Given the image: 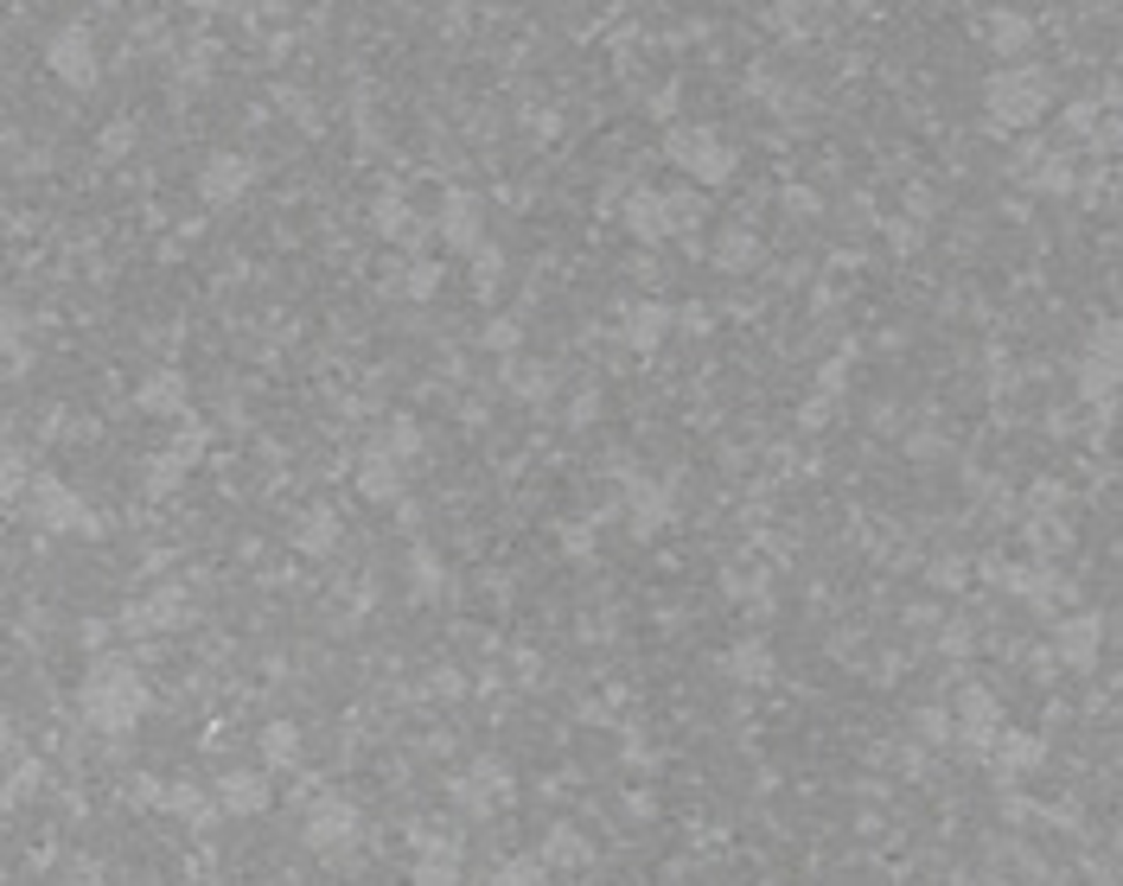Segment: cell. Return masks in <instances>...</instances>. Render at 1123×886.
Masks as SVG:
<instances>
[{"instance_id":"31","label":"cell","mask_w":1123,"mask_h":886,"mask_svg":"<svg viewBox=\"0 0 1123 886\" xmlns=\"http://www.w3.org/2000/svg\"><path fill=\"white\" fill-rule=\"evenodd\" d=\"M486 886H556V881H549V867H543L536 854H511V861H498V867H491Z\"/></svg>"},{"instance_id":"43","label":"cell","mask_w":1123,"mask_h":886,"mask_svg":"<svg viewBox=\"0 0 1123 886\" xmlns=\"http://www.w3.org/2000/svg\"><path fill=\"white\" fill-rule=\"evenodd\" d=\"M96 148H103V160H121V153L135 148V121H115V128H103V135H96Z\"/></svg>"},{"instance_id":"46","label":"cell","mask_w":1123,"mask_h":886,"mask_svg":"<svg viewBox=\"0 0 1123 886\" xmlns=\"http://www.w3.org/2000/svg\"><path fill=\"white\" fill-rule=\"evenodd\" d=\"M562 549L575 555V561H588V549H594V529H588V523H562Z\"/></svg>"},{"instance_id":"42","label":"cell","mask_w":1123,"mask_h":886,"mask_svg":"<svg viewBox=\"0 0 1123 886\" xmlns=\"http://www.w3.org/2000/svg\"><path fill=\"white\" fill-rule=\"evenodd\" d=\"M676 109H683V83H658V90L645 96V115H651V121H676Z\"/></svg>"},{"instance_id":"19","label":"cell","mask_w":1123,"mask_h":886,"mask_svg":"<svg viewBox=\"0 0 1123 886\" xmlns=\"http://www.w3.org/2000/svg\"><path fill=\"white\" fill-rule=\"evenodd\" d=\"M721 676L741 683V689H766V683L779 676V664H773V651H766L760 638H741L734 651H721Z\"/></svg>"},{"instance_id":"29","label":"cell","mask_w":1123,"mask_h":886,"mask_svg":"<svg viewBox=\"0 0 1123 886\" xmlns=\"http://www.w3.org/2000/svg\"><path fill=\"white\" fill-rule=\"evenodd\" d=\"M377 446H383V453H390V459L409 473L415 459H421V428H415V415H396V421L383 428V441H377Z\"/></svg>"},{"instance_id":"30","label":"cell","mask_w":1123,"mask_h":886,"mask_svg":"<svg viewBox=\"0 0 1123 886\" xmlns=\"http://www.w3.org/2000/svg\"><path fill=\"white\" fill-rule=\"evenodd\" d=\"M441 587H448V568H441V555L415 543V549H409V593H415V599H435Z\"/></svg>"},{"instance_id":"16","label":"cell","mask_w":1123,"mask_h":886,"mask_svg":"<svg viewBox=\"0 0 1123 886\" xmlns=\"http://www.w3.org/2000/svg\"><path fill=\"white\" fill-rule=\"evenodd\" d=\"M709 261L721 268V275H753V268L766 261V243H760V230H748V223H728V230L709 243Z\"/></svg>"},{"instance_id":"15","label":"cell","mask_w":1123,"mask_h":886,"mask_svg":"<svg viewBox=\"0 0 1123 886\" xmlns=\"http://www.w3.org/2000/svg\"><path fill=\"white\" fill-rule=\"evenodd\" d=\"M371 230L377 236H390V243H403V249H421V236H428V223L415 218V205L403 198V191H377V205H371Z\"/></svg>"},{"instance_id":"47","label":"cell","mask_w":1123,"mask_h":886,"mask_svg":"<svg viewBox=\"0 0 1123 886\" xmlns=\"http://www.w3.org/2000/svg\"><path fill=\"white\" fill-rule=\"evenodd\" d=\"M906 453H913V459H938V453H945V434H938V428H919V434H906Z\"/></svg>"},{"instance_id":"5","label":"cell","mask_w":1123,"mask_h":886,"mask_svg":"<svg viewBox=\"0 0 1123 886\" xmlns=\"http://www.w3.org/2000/svg\"><path fill=\"white\" fill-rule=\"evenodd\" d=\"M435 236H441L448 249H460V256H473V249L486 243V205H479V191H460V185H453L448 198H441Z\"/></svg>"},{"instance_id":"22","label":"cell","mask_w":1123,"mask_h":886,"mask_svg":"<svg viewBox=\"0 0 1123 886\" xmlns=\"http://www.w3.org/2000/svg\"><path fill=\"white\" fill-rule=\"evenodd\" d=\"M543 867H568V874H581V867H594V842L575 829V823H556L549 836H543V854H536Z\"/></svg>"},{"instance_id":"34","label":"cell","mask_w":1123,"mask_h":886,"mask_svg":"<svg viewBox=\"0 0 1123 886\" xmlns=\"http://www.w3.org/2000/svg\"><path fill=\"white\" fill-rule=\"evenodd\" d=\"M466 874H460V854L453 849H428L421 861H415V886H460Z\"/></svg>"},{"instance_id":"36","label":"cell","mask_w":1123,"mask_h":886,"mask_svg":"<svg viewBox=\"0 0 1123 886\" xmlns=\"http://www.w3.org/2000/svg\"><path fill=\"white\" fill-rule=\"evenodd\" d=\"M658 205H664V230H671V236H683L690 223L703 218V198H696L690 185H683V191H658Z\"/></svg>"},{"instance_id":"49","label":"cell","mask_w":1123,"mask_h":886,"mask_svg":"<svg viewBox=\"0 0 1123 886\" xmlns=\"http://www.w3.org/2000/svg\"><path fill=\"white\" fill-rule=\"evenodd\" d=\"M1034 811H1041L1034 797H1021V791H1003V816H1009V823H1034Z\"/></svg>"},{"instance_id":"54","label":"cell","mask_w":1123,"mask_h":886,"mask_svg":"<svg viewBox=\"0 0 1123 886\" xmlns=\"http://www.w3.org/2000/svg\"><path fill=\"white\" fill-rule=\"evenodd\" d=\"M511 669H518L524 683H536V676H543V664H536V651H518V664H511Z\"/></svg>"},{"instance_id":"24","label":"cell","mask_w":1123,"mask_h":886,"mask_svg":"<svg viewBox=\"0 0 1123 886\" xmlns=\"http://www.w3.org/2000/svg\"><path fill=\"white\" fill-rule=\"evenodd\" d=\"M620 218L633 230L638 243H671V230H664V205H658V191H633V198H620Z\"/></svg>"},{"instance_id":"6","label":"cell","mask_w":1123,"mask_h":886,"mask_svg":"<svg viewBox=\"0 0 1123 886\" xmlns=\"http://www.w3.org/2000/svg\"><path fill=\"white\" fill-rule=\"evenodd\" d=\"M620 511H626V529L633 536H664L676 523V504H671V485H651V479H626V498H620Z\"/></svg>"},{"instance_id":"8","label":"cell","mask_w":1123,"mask_h":886,"mask_svg":"<svg viewBox=\"0 0 1123 886\" xmlns=\"http://www.w3.org/2000/svg\"><path fill=\"white\" fill-rule=\"evenodd\" d=\"M364 836V816L351 811L345 797H313V811H306V842L320 854H333V849H351Z\"/></svg>"},{"instance_id":"35","label":"cell","mask_w":1123,"mask_h":886,"mask_svg":"<svg viewBox=\"0 0 1123 886\" xmlns=\"http://www.w3.org/2000/svg\"><path fill=\"white\" fill-rule=\"evenodd\" d=\"M479 345H486L491 358H505V364H511V358H524V319H511V313H505V319H491L486 333H479Z\"/></svg>"},{"instance_id":"37","label":"cell","mask_w":1123,"mask_h":886,"mask_svg":"<svg viewBox=\"0 0 1123 886\" xmlns=\"http://www.w3.org/2000/svg\"><path fill=\"white\" fill-rule=\"evenodd\" d=\"M1034 191H1047V198L1079 191V166L1073 160H1034Z\"/></svg>"},{"instance_id":"48","label":"cell","mask_w":1123,"mask_h":886,"mask_svg":"<svg viewBox=\"0 0 1123 886\" xmlns=\"http://www.w3.org/2000/svg\"><path fill=\"white\" fill-rule=\"evenodd\" d=\"M594 421H600V396H594V389H581L575 408H568V428H594Z\"/></svg>"},{"instance_id":"9","label":"cell","mask_w":1123,"mask_h":886,"mask_svg":"<svg viewBox=\"0 0 1123 886\" xmlns=\"http://www.w3.org/2000/svg\"><path fill=\"white\" fill-rule=\"evenodd\" d=\"M250 179H256V160L218 148L205 166H198V198H205V205H236V198L250 191Z\"/></svg>"},{"instance_id":"17","label":"cell","mask_w":1123,"mask_h":886,"mask_svg":"<svg viewBox=\"0 0 1123 886\" xmlns=\"http://www.w3.org/2000/svg\"><path fill=\"white\" fill-rule=\"evenodd\" d=\"M121 626L128 631H180V626H192V599L180 587H160V593H148Z\"/></svg>"},{"instance_id":"14","label":"cell","mask_w":1123,"mask_h":886,"mask_svg":"<svg viewBox=\"0 0 1123 886\" xmlns=\"http://www.w3.org/2000/svg\"><path fill=\"white\" fill-rule=\"evenodd\" d=\"M671 300H633L626 313H620V345L626 351H658L664 338H671Z\"/></svg>"},{"instance_id":"44","label":"cell","mask_w":1123,"mask_h":886,"mask_svg":"<svg viewBox=\"0 0 1123 886\" xmlns=\"http://www.w3.org/2000/svg\"><path fill=\"white\" fill-rule=\"evenodd\" d=\"M786 211H791V218H818V211H824V198H818L811 185H786Z\"/></svg>"},{"instance_id":"32","label":"cell","mask_w":1123,"mask_h":886,"mask_svg":"<svg viewBox=\"0 0 1123 886\" xmlns=\"http://www.w3.org/2000/svg\"><path fill=\"white\" fill-rule=\"evenodd\" d=\"M160 804H166V811L173 816H186L192 829H205V823H211V797H205V791H198V784H166V797H160Z\"/></svg>"},{"instance_id":"26","label":"cell","mask_w":1123,"mask_h":886,"mask_svg":"<svg viewBox=\"0 0 1123 886\" xmlns=\"http://www.w3.org/2000/svg\"><path fill=\"white\" fill-rule=\"evenodd\" d=\"M300 766V727L294 721H268L263 727V772H294Z\"/></svg>"},{"instance_id":"33","label":"cell","mask_w":1123,"mask_h":886,"mask_svg":"<svg viewBox=\"0 0 1123 886\" xmlns=\"http://www.w3.org/2000/svg\"><path fill=\"white\" fill-rule=\"evenodd\" d=\"M396 288H403V300H415V306H421V300H435V294H441V261L409 256V268H403V281H396Z\"/></svg>"},{"instance_id":"3","label":"cell","mask_w":1123,"mask_h":886,"mask_svg":"<svg viewBox=\"0 0 1123 886\" xmlns=\"http://www.w3.org/2000/svg\"><path fill=\"white\" fill-rule=\"evenodd\" d=\"M664 160L676 173H690L696 185H728L734 166H741V153L721 141V128H671L664 135Z\"/></svg>"},{"instance_id":"12","label":"cell","mask_w":1123,"mask_h":886,"mask_svg":"<svg viewBox=\"0 0 1123 886\" xmlns=\"http://www.w3.org/2000/svg\"><path fill=\"white\" fill-rule=\"evenodd\" d=\"M1098 644H1104V619L1098 613H1066L1053 626V657L1066 669H1091L1098 664Z\"/></svg>"},{"instance_id":"53","label":"cell","mask_w":1123,"mask_h":886,"mask_svg":"<svg viewBox=\"0 0 1123 886\" xmlns=\"http://www.w3.org/2000/svg\"><path fill=\"white\" fill-rule=\"evenodd\" d=\"M435 696H466V676L460 669H435Z\"/></svg>"},{"instance_id":"28","label":"cell","mask_w":1123,"mask_h":886,"mask_svg":"<svg viewBox=\"0 0 1123 886\" xmlns=\"http://www.w3.org/2000/svg\"><path fill=\"white\" fill-rule=\"evenodd\" d=\"M505 389H511L518 403H543V396L556 389V370H549V364H524V358H511V364H505Z\"/></svg>"},{"instance_id":"27","label":"cell","mask_w":1123,"mask_h":886,"mask_svg":"<svg viewBox=\"0 0 1123 886\" xmlns=\"http://www.w3.org/2000/svg\"><path fill=\"white\" fill-rule=\"evenodd\" d=\"M983 26H989V51H1003V58H1021L1034 45V20L1028 13H989Z\"/></svg>"},{"instance_id":"52","label":"cell","mask_w":1123,"mask_h":886,"mask_svg":"<svg viewBox=\"0 0 1123 886\" xmlns=\"http://www.w3.org/2000/svg\"><path fill=\"white\" fill-rule=\"evenodd\" d=\"M671 319H683L690 333H709V326H715V313H709V306H683V313H671Z\"/></svg>"},{"instance_id":"1","label":"cell","mask_w":1123,"mask_h":886,"mask_svg":"<svg viewBox=\"0 0 1123 886\" xmlns=\"http://www.w3.org/2000/svg\"><path fill=\"white\" fill-rule=\"evenodd\" d=\"M141 714H148V689H141V676L128 664H103L90 669V683H83V721L96 727V734H109V739H121V734H135L141 727Z\"/></svg>"},{"instance_id":"41","label":"cell","mask_w":1123,"mask_h":886,"mask_svg":"<svg viewBox=\"0 0 1123 886\" xmlns=\"http://www.w3.org/2000/svg\"><path fill=\"white\" fill-rule=\"evenodd\" d=\"M466 261H473V288H479V294H491V288L505 281V256H498L491 243H479V249H473Z\"/></svg>"},{"instance_id":"20","label":"cell","mask_w":1123,"mask_h":886,"mask_svg":"<svg viewBox=\"0 0 1123 886\" xmlns=\"http://www.w3.org/2000/svg\"><path fill=\"white\" fill-rule=\"evenodd\" d=\"M989 753H996V766H1003L1009 778H1028V772H1041V759H1047V739L1028 734V727H1003V734L989 739Z\"/></svg>"},{"instance_id":"45","label":"cell","mask_w":1123,"mask_h":886,"mask_svg":"<svg viewBox=\"0 0 1123 886\" xmlns=\"http://www.w3.org/2000/svg\"><path fill=\"white\" fill-rule=\"evenodd\" d=\"M173 485H180V459H153V466H148V491H153V498H166Z\"/></svg>"},{"instance_id":"4","label":"cell","mask_w":1123,"mask_h":886,"mask_svg":"<svg viewBox=\"0 0 1123 886\" xmlns=\"http://www.w3.org/2000/svg\"><path fill=\"white\" fill-rule=\"evenodd\" d=\"M26 511H33L38 529H77V536H96L103 529V517L77 498L71 485L58 479H33V491H26Z\"/></svg>"},{"instance_id":"21","label":"cell","mask_w":1123,"mask_h":886,"mask_svg":"<svg viewBox=\"0 0 1123 886\" xmlns=\"http://www.w3.org/2000/svg\"><path fill=\"white\" fill-rule=\"evenodd\" d=\"M186 396H192V383L180 370H153V376H141V389H135V408L141 415H186Z\"/></svg>"},{"instance_id":"38","label":"cell","mask_w":1123,"mask_h":886,"mask_svg":"<svg viewBox=\"0 0 1123 886\" xmlns=\"http://www.w3.org/2000/svg\"><path fill=\"white\" fill-rule=\"evenodd\" d=\"M913 739H926V746H945V739H951V708H938V702L913 708Z\"/></svg>"},{"instance_id":"23","label":"cell","mask_w":1123,"mask_h":886,"mask_svg":"<svg viewBox=\"0 0 1123 886\" xmlns=\"http://www.w3.org/2000/svg\"><path fill=\"white\" fill-rule=\"evenodd\" d=\"M1111 396H1118V351H1091L1079 364V403H1098V415H1111Z\"/></svg>"},{"instance_id":"40","label":"cell","mask_w":1123,"mask_h":886,"mask_svg":"<svg viewBox=\"0 0 1123 886\" xmlns=\"http://www.w3.org/2000/svg\"><path fill=\"white\" fill-rule=\"evenodd\" d=\"M926 581H933L938 593H958L964 581H971V561H964V555H938L933 568H926Z\"/></svg>"},{"instance_id":"25","label":"cell","mask_w":1123,"mask_h":886,"mask_svg":"<svg viewBox=\"0 0 1123 886\" xmlns=\"http://www.w3.org/2000/svg\"><path fill=\"white\" fill-rule=\"evenodd\" d=\"M294 549H300V555H333V549H338V511H333V504H313V511H300Z\"/></svg>"},{"instance_id":"7","label":"cell","mask_w":1123,"mask_h":886,"mask_svg":"<svg viewBox=\"0 0 1123 886\" xmlns=\"http://www.w3.org/2000/svg\"><path fill=\"white\" fill-rule=\"evenodd\" d=\"M1003 734V702L983 689V683H971L964 696H958V708H951V739H964V746H976V753H989V739Z\"/></svg>"},{"instance_id":"55","label":"cell","mask_w":1123,"mask_h":886,"mask_svg":"<svg viewBox=\"0 0 1123 886\" xmlns=\"http://www.w3.org/2000/svg\"><path fill=\"white\" fill-rule=\"evenodd\" d=\"M0 753H13V721L0 714Z\"/></svg>"},{"instance_id":"2","label":"cell","mask_w":1123,"mask_h":886,"mask_svg":"<svg viewBox=\"0 0 1123 886\" xmlns=\"http://www.w3.org/2000/svg\"><path fill=\"white\" fill-rule=\"evenodd\" d=\"M983 109H989V128H1034L1053 109L1047 65H1003V71H989Z\"/></svg>"},{"instance_id":"39","label":"cell","mask_w":1123,"mask_h":886,"mask_svg":"<svg viewBox=\"0 0 1123 886\" xmlns=\"http://www.w3.org/2000/svg\"><path fill=\"white\" fill-rule=\"evenodd\" d=\"M20 491H26V453H20L13 441H0V498L13 504Z\"/></svg>"},{"instance_id":"13","label":"cell","mask_w":1123,"mask_h":886,"mask_svg":"<svg viewBox=\"0 0 1123 886\" xmlns=\"http://www.w3.org/2000/svg\"><path fill=\"white\" fill-rule=\"evenodd\" d=\"M211 804L224 816H263L268 811V772L263 766H230L211 791Z\"/></svg>"},{"instance_id":"51","label":"cell","mask_w":1123,"mask_h":886,"mask_svg":"<svg viewBox=\"0 0 1123 886\" xmlns=\"http://www.w3.org/2000/svg\"><path fill=\"white\" fill-rule=\"evenodd\" d=\"M830 415H836V403H830V396H811V403H804V415H798V421H804V428H818V421H830Z\"/></svg>"},{"instance_id":"18","label":"cell","mask_w":1123,"mask_h":886,"mask_svg":"<svg viewBox=\"0 0 1123 886\" xmlns=\"http://www.w3.org/2000/svg\"><path fill=\"white\" fill-rule=\"evenodd\" d=\"M403 479H409V473H403L383 446H364V459H358V498H364V504H396V498H403Z\"/></svg>"},{"instance_id":"11","label":"cell","mask_w":1123,"mask_h":886,"mask_svg":"<svg viewBox=\"0 0 1123 886\" xmlns=\"http://www.w3.org/2000/svg\"><path fill=\"white\" fill-rule=\"evenodd\" d=\"M45 65L65 77L71 90H90V83L103 77V58H96V45H90L83 26H65V33L51 38V45H45Z\"/></svg>"},{"instance_id":"50","label":"cell","mask_w":1123,"mask_h":886,"mask_svg":"<svg viewBox=\"0 0 1123 886\" xmlns=\"http://www.w3.org/2000/svg\"><path fill=\"white\" fill-rule=\"evenodd\" d=\"M128 791H135V804H160V797H166V784H160V778H135V784H128Z\"/></svg>"},{"instance_id":"10","label":"cell","mask_w":1123,"mask_h":886,"mask_svg":"<svg viewBox=\"0 0 1123 886\" xmlns=\"http://www.w3.org/2000/svg\"><path fill=\"white\" fill-rule=\"evenodd\" d=\"M511 791H518V778L505 772L498 759H473L466 778H453V804H460L466 816H491V804L511 797Z\"/></svg>"}]
</instances>
